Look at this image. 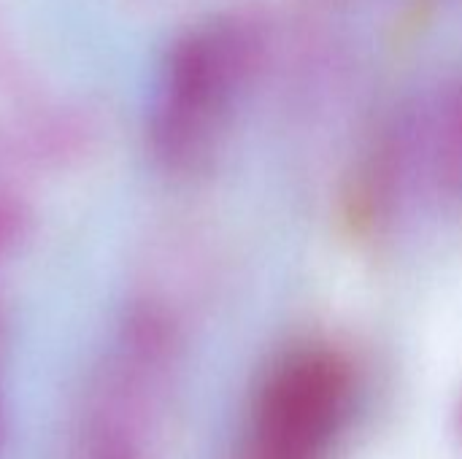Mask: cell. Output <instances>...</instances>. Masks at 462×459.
<instances>
[{
  "label": "cell",
  "instance_id": "1",
  "mask_svg": "<svg viewBox=\"0 0 462 459\" xmlns=\"http://www.w3.org/2000/svg\"><path fill=\"white\" fill-rule=\"evenodd\" d=\"M260 54V27L244 14H219L173 41L149 111V146L168 170L192 173L208 165Z\"/></svg>",
  "mask_w": 462,
  "mask_h": 459
},
{
  "label": "cell",
  "instance_id": "2",
  "mask_svg": "<svg viewBox=\"0 0 462 459\" xmlns=\"http://www.w3.org/2000/svg\"><path fill=\"white\" fill-rule=\"evenodd\" d=\"M179 338L154 306H135L84 387L68 459H152Z\"/></svg>",
  "mask_w": 462,
  "mask_h": 459
},
{
  "label": "cell",
  "instance_id": "7",
  "mask_svg": "<svg viewBox=\"0 0 462 459\" xmlns=\"http://www.w3.org/2000/svg\"><path fill=\"white\" fill-rule=\"evenodd\" d=\"M249 459H252V457H249Z\"/></svg>",
  "mask_w": 462,
  "mask_h": 459
},
{
  "label": "cell",
  "instance_id": "6",
  "mask_svg": "<svg viewBox=\"0 0 462 459\" xmlns=\"http://www.w3.org/2000/svg\"><path fill=\"white\" fill-rule=\"evenodd\" d=\"M0 433H3V406H0Z\"/></svg>",
  "mask_w": 462,
  "mask_h": 459
},
{
  "label": "cell",
  "instance_id": "4",
  "mask_svg": "<svg viewBox=\"0 0 462 459\" xmlns=\"http://www.w3.org/2000/svg\"><path fill=\"white\" fill-rule=\"evenodd\" d=\"M436 133L439 179H444L449 189H462V87L447 95Z\"/></svg>",
  "mask_w": 462,
  "mask_h": 459
},
{
  "label": "cell",
  "instance_id": "3",
  "mask_svg": "<svg viewBox=\"0 0 462 459\" xmlns=\"http://www.w3.org/2000/svg\"><path fill=\"white\" fill-rule=\"evenodd\" d=\"M346 400V368L322 352L287 360L257 406L254 459H314Z\"/></svg>",
  "mask_w": 462,
  "mask_h": 459
},
{
  "label": "cell",
  "instance_id": "5",
  "mask_svg": "<svg viewBox=\"0 0 462 459\" xmlns=\"http://www.w3.org/2000/svg\"><path fill=\"white\" fill-rule=\"evenodd\" d=\"M27 227H30L27 206L16 195L0 189V257H5L27 235Z\"/></svg>",
  "mask_w": 462,
  "mask_h": 459
}]
</instances>
